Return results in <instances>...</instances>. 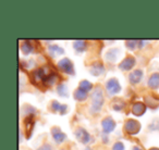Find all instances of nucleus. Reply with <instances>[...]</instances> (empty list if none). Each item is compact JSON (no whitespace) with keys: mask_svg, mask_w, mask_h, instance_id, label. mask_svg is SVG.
I'll use <instances>...</instances> for the list:
<instances>
[{"mask_svg":"<svg viewBox=\"0 0 159 150\" xmlns=\"http://www.w3.org/2000/svg\"><path fill=\"white\" fill-rule=\"evenodd\" d=\"M119 55H120V49H118V48L110 49V50L106 53L105 58H106V60L109 62H116L118 57H119Z\"/></svg>","mask_w":159,"mask_h":150,"instance_id":"ddd939ff","label":"nucleus"},{"mask_svg":"<svg viewBox=\"0 0 159 150\" xmlns=\"http://www.w3.org/2000/svg\"><path fill=\"white\" fill-rule=\"evenodd\" d=\"M33 50H34L33 46H32L29 42H25L21 45V51H22V53H24V55H30V53L33 52Z\"/></svg>","mask_w":159,"mask_h":150,"instance_id":"aec40b11","label":"nucleus"},{"mask_svg":"<svg viewBox=\"0 0 159 150\" xmlns=\"http://www.w3.org/2000/svg\"><path fill=\"white\" fill-rule=\"evenodd\" d=\"M50 106H51V110H52L53 112H59L60 114H64V113L66 112V110H68L66 104H61L60 102H58L57 100H53L50 104Z\"/></svg>","mask_w":159,"mask_h":150,"instance_id":"9b49d317","label":"nucleus"},{"mask_svg":"<svg viewBox=\"0 0 159 150\" xmlns=\"http://www.w3.org/2000/svg\"><path fill=\"white\" fill-rule=\"evenodd\" d=\"M124 107V101L122 99H119V98H116L112 102H111V108L115 111H121Z\"/></svg>","mask_w":159,"mask_h":150,"instance_id":"6ab92c4d","label":"nucleus"},{"mask_svg":"<svg viewBox=\"0 0 159 150\" xmlns=\"http://www.w3.org/2000/svg\"><path fill=\"white\" fill-rule=\"evenodd\" d=\"M146 111V104L143 102H135L132 107V113L136 117H141L145 113Z\"/></svg>","mask_w":159,"mask_h":150,"instance_id":"9d476101","label":"nucleus"},{"mask_svg":"<svg viewBox=\"0 0 159 150\" xmlns=\"http://www.w3.org/2000/svg\"><path fill=\"white\" fill-rule=\"evenodd\" d=\"M57 93L61 97H68V87L66 84H60L57 87Z\"/></svg>","mask_w":159,"mask_h":150,"instance_id":"412c9836","label":"nucleus"},{"mask_svg":"<svg viewBox=\"0 0 159 150\" xmlns=\"http://www.w3.org/2000/svg\"><path fill=\"white\" fill-rule=\"evenodd\" d=\"M149 150H159V148H152V149H149Z\"/></svg>","mask_w":159,"mask_h":150,"instance_id":"cd10ccee","label":"nucleus"},{"mask_svg":"<svg viewBox=\"0 0 159 150\" xmlns=\"http://www.w3.org/2000/svg\"><path fill=\"white\" fill-rule=\"evenodd\" d=\"M48 53L52 58H55L59 55H63L64 50L61 48V47L58 46V45H49L48 46Z\"/></svg>","mask_w":159,"mask_h":150,"instance_id":"4468645a","label":"nucleus"},{"mask_svg":"<svg viewBox=\"0 0 159 150\" xmlns=\"http://www.w3.org/2000/svg\"><path fill=\"white\" fill-rule=\"evenodd\" d=\"M121 90V85L117 78H110L106 83V91L109 96H115Z\"/></svg>","mask_w":159,"mask_h":150,"instance_id":"f03ea898","label":"nucleus"},{"mask_svg":"<svg viewBox=\"0 0 159 150\" xmlns=\"http://www.w3.org/2000/svg\"><path fill=\"white\" fill-rule=\"evenodd\" d=\"M86 150H89V149H86Z\"/></svg>","mask_w":159,"mask_h":150,"instance_id":"c85d7f7f","label":"nucleus"},{"mask_svg":"<svg viewBox=\"0 0 159 150\" xmlns=\"http://www.w3.org/2000/svg\"><path fill=\"white\" fill-rule=\"evenodd\" d=\"M51 135H52V137H53V140H55L57 143H63L66 138V134H64V133L62 132L59 127H57V126H55V127L51 128Z\"/></svg>","mask_w":159,"mask_h":150,"instance_id":"6e6552de","label":"nucleus"},{"mask_svg":"<svg viewBox=\"0 0 159 150\" xmlns=\"http://www.w3.org/2000/svg\"><path fill=\"white\" fill-rule=\"evenodd\" d=\"M104 106V91L99 86L95 88V90L92 94V104H91V112L93 114L98 113L102 110Z\"/></svg>","mask_w":159,"mask_h":150,"instance_id":"f257e3e1","label":"nucleus"},{"mask_svg":"<svg viewBox=\"0 0 159 150\" xmlns=\"http://www.w3.org/2000/svg\"><path fill=\"white\" fill-rule=\"evenodd\" d=\"M57 75L55 74V73H48V74L46 75V77L44 78V81H43V83H44L46 86H52L53 84L56 83V81H57Z\"/></svg>","mask_w":159,"mask_h":150,"instance_id":"dca6fc26","label":"nucleus"},{"mask_svg":"<svg viewBox=\"0 0 159 150\" xmlns=\"http://www.w3.org/2000/svg\"><path fill=\"white\" fill-rule=\"evenodd\" d=\"M74 134H75V137L77 138V140H80L82 143H85V145H87V143H91L92 137H91V135H89V133L87 132L85 128L77 127L76 130H75Z\"/></svg>","mask_w":159,"mask_h":150,"instance_id":"39448f33","label":"nucleus"},{"mask_svg":"<svg viewBox=\"0 0 159 150\" xmlns=\"http://www.w3.org/2000/svg\"><path fill=\"white\" fill-rule=\"evenodd\" d=\"M112 150H125V148H124V145L121 141H117V143L113 145Z\"/></svg>","mask_w":159,"mask_h":150,"instance_id":"b1692460","label":"nucleus"},{"mask_svg":"<svg viewBox=\"0 0 159 150\" xmlns=\"http://www.w3.org/2000/svg\"><path fill=\"white\" fill-rule=\"evenodd\" d=\"M125 44L129 49L134 50V49L136 48V44H139V40H126Z\"/></svg>","mask_w":159,"mask_h":150,"instance_id":"5701e85b","label":"nucleus"},{"mask_svg":"<svg viewBox=\"0 0 159 150\" xmlns=\"http://www.w3.org/2000/svg\"><path fill=\"white\" fill-rule=\"evenodd\" d=\"M73 96H74L75 99L79 100V101H83V100H85L87 98V93L83 90V89L77 88L76 90H74V93H73Z\"/></svg>","mask_w":159,"mask_h":150,"instance_id":"a211bd4d","label":"nucleus"},{"mask_svg":"<svg viewBox=\"0 0 159 150\" xmlns=\"http://www.w3.org/2000/svg\"><path fill=\"white\" fill-rule=\"evenodd\" d=\"M102 126L104 134H109V133H111L116 128V122L112 117H107L102 121Z\"/></svg>","mask_w":159,"mask_h":150,"instance_id":"423d86ee","label":"nucleus"},{"mask_svg":"<svg viewBox=\"0 0 159 150\" xmlns=\"http://www.w3.org/2000/svg\"><path fill=\"white\" fill-rule=\"evenodd\" d=\"M38 150H52V148H51V146L49 145V143H45V145H43Z\"/></svg>","mask_w":159,"mask_h":150,"instance_id":"a878e982","label":"nucleus"},{"mask_svg":"<svg viewBox=\"0 0 159 150\" xmlns=\"http://www.w3.org/2000/svg\"><path fill=\"white\" fill-rule=\"evenodd\" d=\"M104 72H105L104 65H102V63H99V62H96V63H94L93 65L89 68V73H91L92 75H94V76H99V75H102Z\"/></svg>","mask_w":159,"mask_h":150,"instance_id":"f8f14e48","label":"nucleus"},{"mask_svg":"<svg viewBox=\"0 0 159 150\" xmlns=\"http://www.w3.org/2000/svg\"><path fill=\"white\" fill-rule=\"evenodd\" d=\"M146 101L148 102V106L149 107H152V108H156V107H158V104H157V101L156 100H152V97H146Z\"/></svg>","mask_w":159,"mask_h":150,"instance_id":"393cba45","label":"nucleus"},{"mask_svg":"<svg viewBox=\"0 0 159 150\" xmlns=\"http://www.w3.org/2000/svg\"><path fill=\"white\" fill-rule=\"evenodd\" d=\"M135 63H136V61H135L134 57H131L130 55V57L124 58V59L122 60V62H120L119 68L122 71H130L131 68L135 65Z\"/></svg>","mask_w":159,"mask_h":150,"instance_id":"0eeeda50","label":"nucleus"},{"mask_svg":"<svg viewBox=\"0 0 159 150\" xmlns=\"http://www.w3.org/2000/svg\"><path fill=\"white\" fill-rule=\"evenodd\" d=\"M132 150H142V148L141 147H137V146H135V147H133Z\"/></svg>","mask_w":159,"mask_h":150,"instance_id":"bb28decb","label":"nucleus"},{"mask_svg":"<svg viewBox=\"0 0 159 150\" xmlns=\"http://www.w3.org/2000/svg\"><path fill=\"white\" fill-rule=\"evenodd\" d=\"M124 130L128 134L136 135L141 130V124L136 120H126L125 124H124Z\"/></svg>","mask_w":159,"mask_h":150,"instance_id":"20e7f679","label":"nucleus"},{"mask_svg":"<svg viewBox=\"0 0 159 150\" xmlns=\"http://www.w3.org/2000/svg\"><path fill=\"white\" fill-rule=\"evenodd\" d=\"M73 48L75 49V51L77 52H83L86 49V42L85 40H75L73 42Z\"/></svg>","mask_w":159,"mask_h":150,"instance_id":"f3484780","label":"nucleus"},{"mask_svg":"<svg viewBox=\"0 0 159 150\" xmlns=\"http://www.w3.org/2000/svg\"><path fill=\"white\" fill-rule=\"evenodd\" d=\"M58 68L62 72L66 73V74H70V75L74 74V66H73L72 61L70 59H68V58H63V59L60 60L58 62Z\"/></svg>","mask_w":159,"mask_h":150,"instance_id":"7ed1b4c3","label":"nucleus"},{"mask_svg":"<svg viewBox=\"0 0 159 150\" xmlns=\"http://www.w3.org/2000/svg\"><path fill=\"white\" fill-rule=\"evenodd\" d=\"M80 88L83 89L84 91H86V93H89V91L92 90V88H93V84H92L91 82H89V81H82V82L80 83Z\"/></svg>","mask_w":159,"mask_h":150,"instance_id":"4be33fe9","label":"nucleus"},{"mask_svg":"<svg viewBox=\"0 0 159 150\" xmlns=\"http://www.w3.org/2000/svg\"><path fill=\"white\" fill-rule=\"evenodd\" d=\"M142 78H143V71L142 70H135L129 75V81L132 84H139L142 81Z\"/></svg>","mask_w":159,"mask_h":150,"instance_id":"1a4fd4ad","label":"nucleus"},{"mask_svg":"<svg viewBox=\"0 0 159 150\" xmlns=\"http://www.w3.org/2000/svg\"><path fill=\"white\" fill-rule=\"evenodd\" d=\"M147 85H148V87L152 89L158 88L159 87V73H154V74L150 75Z\"/></svg>","mask_w":159,"mask_h":150,"instance_id":"2eb2a0df","label":"nucleus"}]
</instances>
